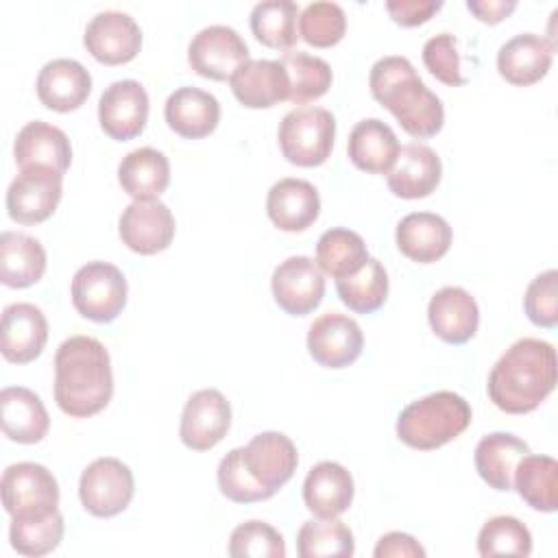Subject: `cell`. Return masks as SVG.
<instances>
[{
    "label": "cell",
    "instance_id": "6",
    "mask_svg": "<svg viewBox=\"0 0 558 558\" xmlns=\"http://www.w3.org/2000/svg\"><path fill=\"white\" fill-rule=\"evenodd\" d=\"M126 279L109 262H87L72 277V305L94 323H111L126 305Z\"/></svg>",
    "mask_w": 558,
    "mask_h": 558
},
{
    "label": "cell",
    "instance_id": "11",
    "mask_svg": "<svg viewBox=\"0 0 558 558\" xmlns=\"http://www.w3.org/2000/svg\"><path fill=\"white\" fill-rule=\"evenodd\" d=\"M231 405L216 388L196 390L183 408L179 438L192 451H209L229 432Z\"/></svg>",
    "mask_w": 558,
    "mask_h": 558
},
{
    "label": "cell",
    "instance_id": "3",
    "mask_svg": "<svg viewBox=\"0 0 558 558\" xmlns=\"http://www.w3.org/2000/svg\"><path fill=\"white\" fill-rule=\"evenodd\" d=\"M373 98L386 107L401 129L416 140L434 137L445 124L440 98L427 89L414 65L399 54L381 57L368 74Z\"/></svg>",
    "mask_w": 558,
    "mask_h": 558
},
{
    "label": "cell",
    "instance_id": "34",
    "mask_svg": "<svg viewBox=\"0 0 558 558\" xmlns=\"http://www.w3.org/2000/svg\"><path fill=\"white\" fill-rule=\"evenodd\" d=\"M514 488L530 508L541 512H556L558 462L551 456H523L514 471Z\"/></svg>",
    "mask_w": 558,
    "mask_h": 558
},
{
    "label": "cell",
    "instance_id": "14",
    "mask_svg": "<svg viewBox=\"0 0 558 558\" xmlns=\"http://www.w3.org/2000/svg\"><path fill=\"white\" fill-rule=\"evenodd\" d=\"M120 240L140 255H155L170 246L174 238V216L166 203L133 201L118 220Z\"/></svg>",
    "mask_w": 558,
    "mask_h": 558
},
{
    "label": "cell",
    "instance_id": "35",
    "mask_svg": "<svg viewBox=\"0 0 558 558\" xmlns=\"http://www.w3.org/2000/svg\"><path fill=\"white\" fill-rule=\"evenodd\" d=\"M368 259L366 244L360 233L344 229V227H333L327 229L318 242H316V264L318 268L333 277V279H344L355 275Z\"/></svg>",
    "mask_w": 558,
    "mask_h": 558
},
{
    "label": "cell",
    "instance_id": "37",
    "mask_svg": "<svg viewBox=\"0 0 558 558\" xmlns=\"http://www.w3.org/2000/svg\"><path fill=\"white\" fill-rule=\"evenodd\" d=\"M279 63L283 65L288 81H290V96L288 100L294 105H305L327 94L331 87V68L325 59L303 52V50H288L281 54Z\"/></svg>",
    "mask_w": 558,
    "mask_h": 558
},
{
    "label": "cell",
    "instance_id": "17",
    "mask_svg": "<svg viewBox=\"0 0 558 558\" xmlns=\"http://www.w3.org/2000/svg\"><path fill=\"white\" fill-rule=\"evenodd\" d=\"M15 163L20 170H52L65 174L72 163V146L68 135L44 120L26 122L13 144Z\"/></svg>",
    "mask_w": 558,
    "mask_h": 558
},
{
    "label": "cell",
    "instance_id": "32",
    "mask_svg": "<svg viewBox=\"0 0 558 558\" xmlns=\"http://www.w3.org/2000/svg\"><path fill=\"white\" fill-rule=\"evenodd\" d=\"M118 181L135 201H153L163 194L170 183V161L157 148H135L122 157Z\"/></svg>",
    "mask_w": 558,
    "mask_h": 558
},
{
    "label": "cell",
    "instance_id": "7",
    "mask_svg": "<svg viewBox=\"0 0 558 558\" xmlns=\"http://www.w3.org/2000/svg\"><path fill=\"white\" fill-rule=\"evenodd\" d=\"M0 490L11 519H39L59 510V484L44 464L17 462L7 466Z\"/></svg>",
    "mask_w": 558,
    "mask_h": 558
},
{
    "label": "cell",
    "instance_id": "31",
    "mask_svg": "<svg viewBox=\"0 0 558 558\" xmlns=\"http://www.w3.org/2000/svg\"><path fill=\"white\" fill-rule=\"evenodd\" d=\"M530 453L525 440L508 432L486 434L475 447V469L480 477L495 490L514 488V471L523 456Z\"/></svg>",
    "mask_w": 558,
    "mask_h": 558
},
{
    "label": "cell",
    "instance_id": "33",
    "mask_svg": "<svg viewBox=\"0 0 558 558\" xmlns=\"http://www.w3.org/2000/svg\"><path fill=\"white\" fill-rule=\"evenodd\" d=\"M46 272V251L39 240L17 231L0 235V281L7 288H28Z\"/></svg>",
    "mask_w": 558,
    "mask_h": 558
},
{
    "label": "cell",
    "instance_id": "46",
    "mask_svg": "<svg viewBox=\"0 0 558 558\" xmlns=\"http://www.w3.org/2000/svg\"><path fill=\"white\" fill-rule=\"evenodd\" d=\"M423 63L445 85L458 87L466 83V76L462 74L458 39L451 33H438L425 41Z\"/></svg>",
    "mask_w": 558,
    "mask_h": 558
},
{
    "label": "cell",
    "instance_id": "25",
    "mask_svg": "<svg viewBox=\"0 0 558 558\" xmlns=\"http://www.w3.org/2000/svg\"><path fill=\"white\" fill-rule=\"evenodd\" d=\"M92 92V76L76 59H52L37 76V96L44 107L68 113L78 109Z\"/></svg>",
    "mask_w": 558,
    "mask_h": 558
},
{
    "label": "cell",
    "instance_id": "20",
    "mask_svg": "<svg viewBox=\"0 0 558 558\" xmlns=\"http://www.w3.org/2000/svg\"><path fill=\"white\" fill-rule=\"evenodd\" d=\"M266 214L270 222L288 233H299L312 227L320 214L318 190L305 181L286 177L272 183L266 196Z\"/></svg>",
    "mask_w": 558,
    "mask_h": 558
},
{
    "label": "cell",
    "instance_id": "28",
    "mask_svg": "<svg viewBox=\"0 0 558 558\" xmlns=\"http://www.w3.org/2000/svg\"><path fill=\"white\" fill-rule=\"evenodd\" d=\"M0 418L4 436L20 445H35L50 429V416L44 401L24 386L2 388Z\"/></svg>",
    "mask_w": 558,
    "mask_h": 558
},
{
    "label": "cell",
    "instance_id": "10",
    "mask_svg": "<svg viewBox=\"0 0 558 558\" xmlns=\"http://www.w3.org/2000/svg\"><path fill=\"white\" fill-rule=\"evenodd\" d=\"M270 290L286 314L305 316L320 305L325 296V277L312 257L292 255L272 270Z\"/></svg>",
    "mask_w": 558,
    "mask_h": 558
},
{
    "label": "cell",
    "instance_id": "2",
    "mask_svg": "<svg viewBox=\"0 0 558 558\" xmlns=\"http://www.w3.org/2000/svg\"><path fill=\"white\" fill-rule=\"evenodd\" d=\"M556 349L541 338L512 342L488 375V397L506 414L536 410L556 386Z\"/></svg>",
    "mask_w": 558,
    "mask_h": 558
},
{
    "label": "cell",
    "instance_id": "15",
    "mask_svg": "<svg viewBox=\"0 0 558 558\" xmlns=\"http://www.w3.org/2000/svg\"><path fill=\"white\" fill-rule=\"evenodd\" d=\"M83 44L105 65L129 63L142 48V28L129 13L100 11L89 20Z\"/></svg>",
    "mask_w": 558,
    "mask_h": 558
},
{
    "label": "cell",
    "instance_id": "1",
    "mask_svg": "<svg viewBox=\"0 0 558 558\" xmlns=\"http://www.w3.org/2000/svg\"><path fill=\"white\" fill-rule=\"evenodd\" d=\"M113 397L111 360L105 344L92 336H70L54 355V401L68 416L87 418L107 408Z\"/></svg>",
    "mask_w": 558,
    "mask_h": 558
},
{
    "label": "cell",
    "instance_id": "27",
    "mask_svg": "<svg viewBox=\"0 0 558 558\" xmlns=\"http://www.w3.org/2000/svg\"><path fill=\"white\" fill-rule=\"evenodd\" d=\"M163 116L177 135L201 140L216 131L220 122V102L214 94L185 85L168 96Z\"/></svg>",
    "mask_w": 558,
    "mask_h": 558
},
{
    "label": "cell",
    "instance_id": "23",
    "mask_svg": "<svg viewBox=\"0 0 558 558\" xmlns=\"http://www.w3.org/2000/svg\"><path fill=\"white\" fill-rule=\"evenodd\" d=\"M233 96L248 109H270L290 96V81L279 61L248 59L229 78Z\"/></svg>",
    "mask_w": 558,
    "mask_h": 558
},
{
    "label": "cell",
    "instance_id": "38",
    "mask_svg": "<svg viewBox=\"0 0 558 558\" xmlns=\"http://www.w3.org/2000/svg\"><path fill=\"white\" fill-rule=\"evenodd\" d=\"M336 290L351 312L371 314L388 299V272L379 259L368 257L355 275L336 279Z\"/></svg>",
    "mask_w": 558,
    "mask_h": 558
},
{
    "label": "cell",
    "instance_id": "44",
    "mask_svg": "<svg viewBox=\"0 0 558 558\" xmlns=\"http://www.w3.org/2000/svg\"><path fill=\"white\" fill-rule=\"evenodd\" d=\"M244 447H235L231 449L218 464V488L220 493L235 501V504H255V501H264L270 499L272 495L259 486L253 475L248 473L246 464H244Z\"/></svg>",
    "mask_w": 558,
    "mask_h": 558
},
{
    "label": "cell",
    "instance_id": "5",
    "mask_svg": "<svg viewBox=\"0 0 558 558\" xmlns=\"http://www.w3.org/2000/svg\"><path fill=\"white\" fill-rule=\"evenodd\" d=\"M281 155L301 168H314L329 159L336 137V118L325 107L303 105L288 111L279 124Z\"/></svg>",
    "mask_w": 558,
    "mask_h": 558
},
{
    "label": "cell",
    "instance_id": "16",
    "mask_svg": "<svg viewBox=\"0 0 558 558\" xmlns=\"http://www.w3.org/2000/svg\"><path fill=\"white\" fill-rule=\"evenodd\" d=\"M61 179L52 170H20L7 190L9 218L20 225H37L50 218L63 194Z\"/></svg>",
    "mask_w": 558,
    "mask_h": 558
},
{
    "label": "cell",
    "instance_id": "4",
    "mask_svg": "<svg viewBox=\"0 0 558 558\" xmlns=\"http://www.w3.org/2000/svg\"><path fill=\"white\" fill-rule=\"evenodd\" d=\"M473 412L464 397L438 390L408 403L397 418V436L412 449L432 451L458 438L471 425Z\"/></svg>",
    "mask_w": 558,
    "mask_h": 558
},
{
    "label": "cell",
    "instance_id": "45",
    "mask_svg": "<svg viewBox=\"0 0 558 558\" xmlns=\"http://www.w3.org/2000/svg\"><path fill=\"white\" fill-rule=\"evenodd\" d=\"M523 310L536 327L558 325V272L554 268L536 275L523 296Z\"/></svg>",
    "mask_w": 558,
    "mask_h": 558
},
{
    "label": "cell",
    "instance_id": "8",
    "mask_svg": "<svg viewBox=\"0 0 558 558\" xmlns=\"http://www.w3.org/2000/svg\"><path fill=\"white\" fill-rule=\"evenodd\" d=\"M133 471L122 460L109 456L89 462L78 480V497L83 508L100 519L124 512L133 499Z\"/></svg>",
    "mask_w": 558,
    "mask_h": 558
},
{
    "label": "cell",
    "instance_id": "18",
    "mask_svg": "<svg viewBox=\"0 0 558 558\" xmlns=\"http://www.w3.org/2000/svg\"><path fill=\"white\" fill-rule=\"evenodd\" d=\"M48 342V320L33 303H11L2 312L0 351L7 362L28 364Z\"/></svg>",
    "mask_w": 558,
    "mask_h": 558
},
{
    "label": "cell",
    "instance_id": "30",
    "mask_svg": "<svg viewBox=\"0 0 558 558\" xmlns=\"http://www.w3.org/2000/svg\"><path fill=\"white\" fill-rule=\"evenodd\" d=\"M399 148L395 131L379 118L360 120L347 142L351 163L368 174H388L397 161Z\"/></svg>",
    "mask_w": 558,
    "mask_h": 558
},
{
    "label": "cell",
    "instance_id": "40",
    "mask_svg": "<svg viewBox=\"0 0 558 558\" xmlns=\"http://www.w3.org/2000/svg\"><path fill=\"white\" fill-rule=\"evenodd\" d=\"M63 530V514L59 510L39 519H11L9 541L17 554L37 558L59 547Z\"/></svg>",
    "mask_w": 558,
    "mask_h": 558
},
{
    "label": "cell",
    "instance_id": "47",
    "mask_svg": "<svg viewBox=\"0 0 558 558\" xmlns=\"http://www.w3.org/2000/svg\"><path fill=\"white\" fill-rule=\"evenodd\" d=\"M440 0H388L386 9L390 17L401 26L425 24L436 11H440Z\"/></svg>",
    "mask_w": 558,
    "mask_h": 558
},
{
    "label": "cell",
    "instance_id": "41",
    "mask_svg": "<svg viewBox=\"0 0 558 558\" xmlns=\"http://www.w3.org/2000/svg\"><path fill=\"white\" fill-rule=\"evenodd\" d=\"M477 551L484 558H490V556L527 558L532 554V534L517 517L499 514L488 519L482 525L477 534Z\"/></svg>",
    "mask_w": 558,
    "mask_h": 558
},
{
    "label": "cell",
    "instance_id": "36",
    "mask_svg": "<svg viewBox=\"0 0 558 558\" xmlns=\"http://www.w3.org/2000/svg\"><path fill=\"white\" fill-rule=\"evenodd\" d=\"M299 4L292 0H264L251 11V31L255 39L275 50H290L296 39Z\"/></svg>",
    "mask_w": 558,
    "mask_h": 558
},
{
    "label": "cell",
    "instance_id": "21",
    "mask_svg": "<svg viewBox=\"0 0 558 558\" xmlns=\"http://www.w3.org/2000/svg\"><path fill=\"white\" fill-rule=\"evenodd\" d=\"M427 320L432 331L449 344L469 342L480 325L475 299L460 286H445L429 299Z\"/></svg>",
    "mask_w": 558,
    "mask_h": 558
},
{
    "label": "cell",
    "instance_id": "42",
    "mask_svg": "<svg viewBox=\"0 0 558 558\" xmlns=\"http://www.w3.org/2000/svg\"><path fill=\"white\" fill-rule=\"evenodd\" d=\"M347 31V15L338 2H310L299 15V37L314 48L336 46Z\"/></svg>",
    "mask_w": 558,
    "mask_h": 558
},
{
    "label": "cell",
    "instance_id": "43",
    "mask_svg": "<svg viewBox=\"0 0 558 558\" xmlns=\"http://www.w3.org/2000/svg\"><path fill=\"white\" fill-rule=\"evenodd\" d=\"M229 554L233 558H283V536L266 521H244L229 536Z\"/></svg>",
    "mask_w": 558,
    "mask_h": 558
},
{
    "label": "cell",
    "instance_id": "13",
    "mask_svg": "<svg viewBox=\"0 0 558 558\" xmlns=\"http://www.w3.org/2000/svg\"><path fill=\"white\" fill-rule=\"evenodd\" d=\"M364 347L360 325L340 312L318 316L307 331V351L325 368H344L353 364Z\"/></svg>",
    "mask_w": 558,
    "mask_h": 558
},
{
    "label": "cell",
    "instance_id": "24",
    "mask_svg": "<svg viewBox=\"0 0 558 558\" xmlns=\"http://www.w3.org/2000/svg\"><path fill=\"white\" fill-rule=\"evenodd\" d=\"M554 44L536 33L510 37L497 52V70L510 85L527 87L538 83L551 68Z\"/></svg>",
    "mask_w": 558,
    "mask_h": 558
},
{
    "label": "cell",
    "instance_id": "39",
    "mask_svg": "<svg viewBox=\"0 0 558 558\" xmlns=\"http://www.w3.org/2000/svg\"><path fill=\"white\" fill-rule=\"evenodd\" d=\"M296 551L301 558H349L355 551L353 532L338 517L305 521L296 532Z\"/></svg>",
    "mask_w": 558,
    "mask_h": 558
},
{
    "label": "cell",
    "instance_id": "49",
    "mask_svg": "<svg viewBox=\"0 0 558 558\" xmlns=\"http://www.w3.org/2000/svg\"><path fill=\"white\" fill-rule=\"evenodd\" d=\"M466 9L484 24H497L517 9V0H469Z\"/></svg>",
    "mask_w": 558,
    "mask_h": 558
},
{
    "label": "cell",
    "instance_id": "22",
    "mask_svg": "<svg viewBox=\"0 0 558 558\" xmlns=\"http://www.w3.org/2000/svg\"><path fill=\"white\" fill-rule=\"evenodd\" d=\"M442 174L440 157L434 148L421 142H410L399 148L397 161L388 172V187L399 198H425L429 196Z\"/></svg>",
    "mask_w": 558,
    "mask_h": 558
},
{
    "label": "cell",
    "instance_id": "29",
    "mask_svg": "<svg viewBox=\"0 0 558 558\" xmlns=\"http://www.w3.org/2000/svg\"><path fill=\"white\" fill-rule=\"evenodd\" d=\"M451 238L449 222L432 211H412L397 225L399 251L418 264L438 262L449 251Z\"/></svg>",
    "mask_w": 558,
    "mask_h": 558
},
{
    "label": "cell",
    "instance_id": "48",
    "mask_svg": "<svg viewBox=\"0 0 558 558\" xmlns=\"http://www.w3.org/2000/svg\"><path fill=\"white\" fill-rule=\"evenodd\" d=\"M375 558H423L425 549L418 541L405 532H388L384 534L373 551Z\"/></svg>",
    "mask_w": 558,
    "mask_h": 558
},
{
    "label": "cell",
    "instance_id": "26",
    "mask_svg": "<svg viewBox=\"0 0 558 558\" xmlns=\"http://www.w3.org/2000/svg\"><path fill=\"white\" fill-rule=\"evenodd\" d=\"M353 477L351 473L331 460L314 464L303 482V501L318 519H333L349 510L353 501Z\"/></svg>",
    "mask_w": 558,
    "mask_h": 558
},
{
    "label": "cell",
    "instance_id": "12",
    "mask_svg": "<svg viewBox=\"0 0 558 558\" xmlns=\"http://www.w3.org/2000/svg\"><path fill=\"white\" fill-rule=\"evenodd\" d=\"M148 105V94L140 81H116L98 100L100 129L116 142H129L144 131Z\"/></svg>",
    "mask_w": 558,
    "mask_h": 558
},
{
    "label": "cell",
    "instance_id": "19",
    "mask_svg": "<svg viewBox=\"0 0 558 558\" xmlns=\"http://www.w3.org/2000/svg\"><path fill=\"white\" fill-rule=\"evenodd\" d=\"M244 464L253 480L275 495L296 471L299 453L294 442L281 432H262L244 447Z\"/></svg>",
    "mask_w": 558,
    "mask_h": 558
},
{
    "label": "cell",
    "instance_id": "9",
    "mask_svg": "<svg viewBox=\"0 0 558 558\" xmlns=\"http://www.w3.org/2000/svg\"><path fill=\"white\" fill-rule=\"evenodd\" d=\"M187 61L192 70L211 81H227L233 72L248 61V46L240 33L225 24L201 28L190 46Z\"/></svg>",
    "mask_w": 558,
    "mask_h": 558
}]
</instances>
